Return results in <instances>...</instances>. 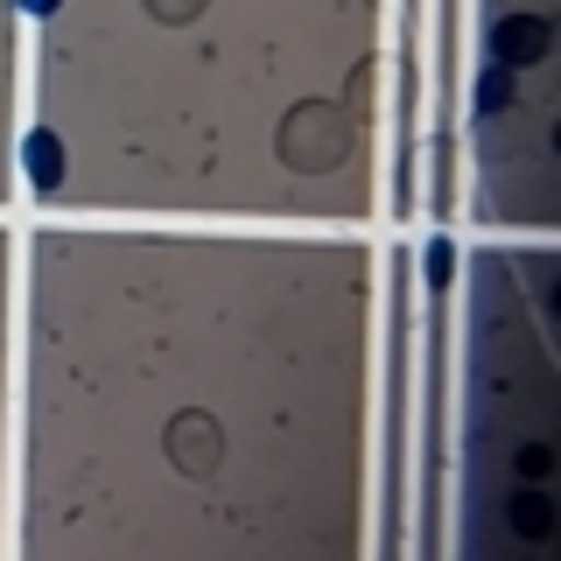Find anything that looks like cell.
I'll list each match as a JSON object with an SVG mask.
<instances>
[{"label": "cell", "instance_id": "cell-1", "mask_svg": "<svg viewBox=\"0 0 561 561\" xmlns=\"http://www.w3.org/2000/svg\"><path fill=\"white\" fill-rule=\"evenodd\" d=\"M491 49H499V64H540L548 57V22H534V14H513V22L491 28Z\"/></svg>", "mask_w": 561, "mask_h": 561}, {"label": "cell", "instance_id": "cell-2", "mask_svg": "<svg viewBox=\"0 0 561 561\" xmlns=\"http://www.w3.org/2000/svg\"><path fill=\"white\" fill-rule=\"evenodd\" d=\"M22 162H28V183H35V190H57V183H64V140L49 134V127H35V134L22 140Z\"/></svg>", "mask_w": 561, "mask_h": 561}, {"label": "cell", "instance_id": "cell-3", "mask_svg": "<svg viewBox=\"0 0 561 561\" xmlns=\"http://www.w3.org/2000/svg\"><path fill=\"white\" fill-rule=\"evenodd\" d=\"M210 443H218V435H210L204 414L175 421V463H183V470H210V463H218V449H210Z\"/></svg>", "mask_w": 561, "mask_h": 561}, {"label": "cell", "instance_id": "cell-4", "mask_svg": "<svg viewBox=\"0 0 561 561\" xmlns=\"http://www.w3.org/2000/svg\"><path fill=\"white\" fill-rule=\"evenodd\" d=\"M478 105L484 113H513V70H484V84H478Z\"/></svg>", "mask_w": 561, "mask_h": 561}, {"label": "cell", "instance_id": "cell-5", "mask_svg": "<svg viewBox=\"0 0 561 561\" xmlns=\"http://www.w3.org/2000/svg\"><path fill=\"white\" fill-rule=\"evenodd\" d=\"M148 8H154V14H162V22H190V14H197V8H204V0H148Z\"/></svg>", "mask_w": 561, "mask_h": 561}, {"label": "cell", "instance_id": "cell-6", "mask_svg": "<svg viewBox=\"0 0 561 561\" xmlns=\"http://www.w3.org/2000/svg\"><path fill=\"white\" fill-rule=\"evenodd\" d=\"M526 534H548V513H540V499H526V513H519Z\"/></svg>", "mask_w": 561, "mask_h": 561}, {"label": "cell", "instance_id": "cell-7", "mask_svg": "<svg viewBox=\"0 0 561 561\" xmlns=\"http://www.w3.org/2000/svg\"><path fill=\"white\" fill-rule=\"evenodd\" d=\"M22 8H28V14H49V8H57V0H22Z\"/></svg>", "mask_w": 561, "mask_h": 561}]
</instances>
